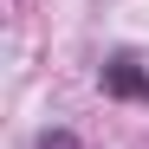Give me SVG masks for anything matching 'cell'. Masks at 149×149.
Listing matches in <instances>:
<instances>
[{
	"label": "cell",
	"instance_id": "cell-1",
	"mask_svg": "<svg viewBox=\"0 0 149 149\" xmlns=\"http://www.w3.org/2000/svg\"><path fill=\"white\" fill-rule=\"evenodd\" d=\"M104 97L149 104V71L136 65V52H110V58H104Z\"/></svg>",
	"mask_w": 149,
	"mask_h": 149
},
{
	"label": "cell",
	"instance_id": "cell-2",
	"mask_svg": "<svg viewBox=\"0 0 149 149\" xmlns=\"http://www.w3.org/2000/svg\"><path fill=\"white\" fill-rule=\"evenodd\" d=\"M39 149H78V136H71V130H45V136H39Z\"/></svg>",
	"mask_w": 149,
	"mask_h": 149
}]
</instances>
